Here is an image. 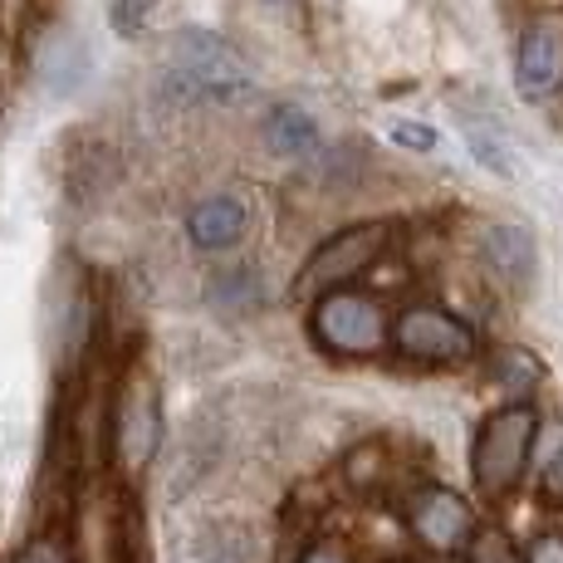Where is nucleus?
<instances>
[{
  "label": "nucleus",
  "mask_w": 563,
  "mask_h": 563,
  "mask_svg": "<svg viewBox=\"0 0 563 563\" xmlns=\"http://www.w3.org/2000/svg\"><path fill=\"white\" fill-rule=\"evenodd\" d=\"M481 255L485 269L500 279L505 289H525L534 279V235L515 221H490L481 231Z\"/></svg>",
  "instance_id": "9d476101"
},
{
  "label": "nucleus",
  "mask_w": 563,
  "mask_h": 563,
  "mask_svg": "<svg viewBox=\"0 0 563 563\" xmlns=\"http://www.w3.org/2000/svg\"><path fill=\"white\" fill-rule=\"evenodd\" d=\"M393 343L402 358L411 363H431V367H451V363H471L481 353V339L465 319H456L441 305H407L393 319Z\"/></svg>",
  "instance_id": "39448f33"
},
{
  "label": "nucleus",
  "mask_w": 563,
  "mask_h": 563,
  "mask_svg": "<svg viewBox=\"0 0 563 563\" xmlns=\"http://www.w3.org/2000/svg\"><path fill=\"white\" fill-rule=\"evenodd\" d=\"M407 529L421 549L441 559H465L481 539V515L471 510V500L446 485H417L407 495Z\"/></svg>",
  "instance_id": "423d86ee"
},
{
  "label": "nucleus",
  "mask_w": 563,
  "mask_h": 563,
  "mask_svg": "<svg viewBox=\"0 0 563 563\" xmlns=\"http://www.w3.org/2000/svg\"><path fill=\"white\" fill-rule=\"evenodd\" d=\"M269 5H279V0H269Z\"/></svg>",
  "instance_id": "4be33fe9"
},
{
  "label": "nucleus",
  "mask_w": 563,
  "mask_h": 563,
  "mask_svg": "<svg viewBox=\"0 0 563 563\" xmlns=\"http://www.w3.org/2000/svg\"><path fill=\"white\" fill-rule=\"evenodd\" d=\"M519 563H563V529H539L519 549Z\"/></svg>",
  "instance_id": "6ab92c4d"
},
{
  "label": "nucleus",
  "mask_w": 563,
  "mask_h": 563,
  "mask_svg": "<svg viewBox=\"0 0 563 563\" xmlns=\"http://www.w3.org/2000/svg\"><path fill=\"white\" fill-rule=\"evenodd\" d=\"M539 500L554 505V510H563V451L544 465V475H539Z\"/></svg>",
  "instance_id": "aec40b11"
},
{
  "label": "nucleus",
  "mask_w": 563,
  "mask_h": 563,
  "mask_svg": "<svg viewBox=\"0 0 563 563\" xmlns=\"http://www.w3.org/2000/svg\"><path fill=\"white\" fill-rule=\"evenodd\" d=\"M162 446V402L153 377H133L113 411V456L123 471H143Z\"/></svg>",
  "instance_id": "0eeeda50"
},
{
  "label": "nucleus",
  "mask_w": 563,
  "mask_h": 563,
  "mask_svg": "<svg viewBox=\"0 0 563 563\" xmlns=\"http://www.w3.org/2000/svg\"><path fill=\"white\" fill-rule=\"evenodd\" d=\"M393 245H397V221H363V225H349V231L329 235V241L305 260V269H299L295 299L313 305V299L333 295V289H353V279L367 275Z\"/></svg>",
  "instance_id": "7ed1b4c3"
},
{
  "label": "nucleus",
  "mask_w": 563,
  "mask_h": 563,
  "mask_svg": "<svg viewBox=\"0 0 563 563\" xmlns=\"http://www.w3.org/2000/svg\"><path fill=\"white\" fill-rule=\"evenodd\" d=\"M383 465H387V451L377 446V441H363V446H353L349 461H343V481H349L353 490H377Z\"/></svg>",
  "instance_id": "2eb2a0df"
},
{
  "label": "nucleus",
  "mask_w": 563,
  "mask_h": 563,
  "mask_svg": "<svg viewBox=\"0 0 563 563\" xmlns=\"http://www.w3.org/2000/svg\"><path fill=\"white\" fill-rule=\"evenodd\" d=\"M299 563H353V559H349V549H343V544L319 539V544H309L305 554H299Z\"/></svg>",
  "instance_id": "412c9836"
},
{
  "label": "nucleus",
  "mask_w": 563,
  "mask_h": 563,
  "mask_svg": "<svg viewBox=\"0 0 563 563\" xmlns=\"http://www.w3.org/2000/svg\"><path fill=\"white\" fill-rule=\"evenodd\" d=\"M162 93L181 108H216V103H245L260 93V74L251 54L231 45L216 30H181L162 59Z\"/></svg>",
  "instance_id": "f257e3e1"
},
{
  "label": "nucleus",
  "mask_w": 563,
  "mask_h": 563,
  "mask_svg": "<svg viewBox=\"0 0 563 563\" xmlns=\"http://www.w3.org/2000/svg\"><path fill=\"white\" fill-rule=\"evenodd\" d=\"M245 231H251V206L235 191H216V197H206L187 211V241L206 255H221L231 245H241Z\"/></svg>",
  "instance_id": "1a4fd4ad"
},
{
  "label": "nucleus",
  "mask_w": 563,
  "mask_h": 563,
  "mask_svg": "<svg viewBox=\"0 0 563 563\" xmlns=\"http://www.w3.org/2000/svg\"><path fill=\"white\" fill-rule=\"evenodd\" d=\"M534 441H539V407L534 402H510V407L490 411L471 446L475 490H481L485 500H505V495L525 481Z\"/></svg>",
  "instance_id": "f03ea898"
},
{
  "label": "nucleus",
  "mask_w": 563,
  "mask_h": 563,
  "mask_svg": "<svg viewBox=\"0 0 563 563\" xmlns=\"http://www.w3.org/2000/svg\"><path fill=\"white\" fill-rule=\"evenodd\" d=\"M451 118H456L465 147H471V157L481 162L485 172H495V177H515V147H510V133H505V123L495 118V108L475 113V108H465V103L456 99Z\"/></svg>",
  "instance_id": "9b49d317"
},
{
  "label": "nucleus",
  "mask_w": 563,
  "mask_h": 563,
  "mask_svg": "<svg viewBox=\"0 0 563 563\" xmlns=\"http://www.w3.org/2000/svg\"><path fill=\"white\" fill-rule=\"evenodd\" d=\"M387 137H393L397 147H407V153H437V128L431 123H411V118H393L387 123Z\"/></svg>",
  "instance_id": "dca6fc26"
},
{
  "label": "nucleus",
  "mask_w": 563,
  "mask_h": 563,
  "mask_svg": "<svg viewBox=\"0 0 563 563\" xmlns=\"http://www.w3.org/2000/svg\"><path fill=\"white\" fill-rule=\"evenodd\" d=\"M260 279H255V269L251 265H231V269H221V275L211 279V299H216V309H251L260 305Z\"/></svg>",
  "instance_id": "4468645a"
},
{
  "label": "nucleus",
  "mask_w": 563,
  "mask_h": 563,
  "mask_svg": "<svg viewBox=\"0 0 563 563\" xmlns=\"http://www.w3.org/2000/svg\"><path fill=\"white\" fill-rule=\"evenodd\" d=\"M162 5V0H108V20H113V30L118 35H137L143 30V20L153 15V10Z\"/></svg>",
  "instance_id": "f3484780"
},
{
  "label": "nucleus",
  "mask_w": 563,
  "mask_h": 563,
  "mask_svg": "<svg viewBox=\"0 0 563 563\" xmlns=\"http://www.w3.org/2000/svg\"><path fill=\"white\" fill-rule=\"evenodd\" d=\"M113 563H153L147 549V519L133 495H123L113 510Z\"/></svg>",
  "instance_id": "ddd939ff"
},
{
  "label": "nucleus",
  "mask_w": 563,
  "mask_h": 563,
  "mask_svg": "<svg viewBox=\"0 0 563 563\" xmlns=\"http://www.w3.org/2000/svg\"><path fill=\"white\" fill-rule=\"evenodd\" d=\"M15 563H74V549H69V539L64 534H35L15 554Z\"/></svg>",
  "instance_id": "a211bd4d"
},
{
  "label": "nucleus",
  "mask_w": 563,
  "mask_h": 563,
  "mask_svg": "<svg viewBox=\"0 0 563 563\" xmlns=\"http://www.w3.org/2000/svg\"><path fill=\"white\" fill-rule=\"evenodd\" d=\"M309 333L323 353L339 358H373L387 349L393 323H387L383 299L363 295V289H333V295L309 305Z\"/></svg>",
  "instance_id": "20e7f679"
},
{
  "label": "nucleus",
  "mask_w": 563,
  "mask_h": 563,
  "mask_svg": "<svg viewBox=\"0 0 563 563\" xmlns=\"http://www.w3.org/2000/svg\"><path fill=\"white\" fill-rule=\"evenodd\" d=\"M260 133H265V143L275 157H313L319 153V123H313V113L299 103H275L265 113V123H260Z\"/></svg>",
  "instance_id": "f8f14e48"
},
{
  "label": "nucleus",
  "mask_w": 563,
  "mask_h": 563,
  "mask_svg": "<svg viewBox=\"0 0 563 563\" xmlns=\"http://www.w3.org/2000/svg\"><path fill=\"white\" fill-rule=\"evenodd\" d=\"M515 89L525 103H539L563 89V15H534L515 49Z\"/></svg>",
  "instance_id": "6e6552de"
}]
</instances>
